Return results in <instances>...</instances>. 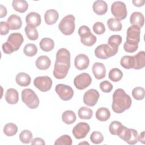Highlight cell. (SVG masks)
I'll use <instances>...</instances> for the list:
<instances>
[{"label":"cell","instance_id":"obj_41","mask_svg":"<svg viewBox=\"0 0 145 145\" xmlns=\"http://www.w3.org/2000/svg\"><path fill=\"white\" fill-rule=\"evenodd\" d=\"M72 141L69 135H63L58 138L54 142L55 145H71Z\"/></svg>","mask_w":145,"mask_h":145},{"label":"cell","instance_id":"obj_36","mask_svg":"<svg viewBox=\"0 0 145 145\" xmlns=\"http://www.w3.org/2000/svg\"><path fill=\"white\" fill-rule=\"evenodd\" d=\"M123 76V73L121 70L118 68L111 69L109 72L108 77L113 82H117L120 81Z\"/></svg>","mask_w":145,"mask_h":145},{"label":"cell","instance_id":"obj_13","mask_svg":"<svg viewBox=\"0 0 145 145\" xmlns=\"http://www.w3.org/2000/svg\"><path fill=\"white\" fill-rule=\"evenodd\" d=\"M92 82V78L86 72L80 74L74 79V84L75 87L80 90L84 89L88 87Z\"/></svg>","mask_w":145,"mask_h":145},{"label":"cell","instance_id":"obj_25","mask_svg":"<svg viewBox=\"0 0 145 145\" xmlns=\"http://www.w3.org/2000/svg\"><path fill=\"white\" fill-rule=\"evenodd\" d=\"M16 83L21 87H27L31 83V79L30 76L25 72H19L15 77Z\"/></svg>","mask_w":145,"mask_h":145},{"label":"cell","instance_id":"obj_47","mask_svg":"<svg viewBox=\"0 0 145 145\" xmlns=\"http://www.w3.org/2000/svg\"><path fill=\"white\" fill-rule=\"evenodd\" d=\"M32 144H40V145H45V143L44 140L41 138H36L33 139L31 142Z\"/></svg>","mask_w":145,"mask_h":145},{"label":"cell","instance_id":"obj_12","mask_svg":"<svg viewBox=\"0 0 145 145\" xmlns=\"http://www.w3.org/2000/svg\"><path fill=\"white\" fill-rule=\"evenodd\" d=\"M55 90L59 97L64 101L70 100L74 95L72 88L70 86L63 84H57L56 86Z\"/></svg>","mask_w":145,"mask_h":145},{"label":"cell","instance_id":"obj_37","mask_svg":"<svg viewBox=\"0 0 145 145\" xmlns=\"http://www.w3.org/2000/svg\"><path fill=\"white\" fill-rule=\"evenodd\" d=\"M3 131L6 135L12 137L16 134L18 131V127L15 123H8L5 125Z\"/></svg>","mask_w":145,"mask_h":145},{"label":"cell","instance_id":"obj_21","mask_svg":"<svg viewBox=\"0 0 145 145\" xmlns=\"http://www.w3.org/2000/svg\"><path fill=\"white\" fill-rule=\"evenodd\" d=\"M59 18L58 12L54 9L47 10L44 15L45 23L48 25H52L56 23Z\"/></svg>","mask_w":145,"mask_h":145},{"label":"cell","instance_id":"obj_5","mask_svg":"<svg viewBox=\"0 0 145 145\" xmlns=\"http://www.w3.org/2000/svg\"><path fill=\"white\" fill-rule=\"evenodd\" d=\"M22 101L29 108L35 109L39 105L40 101L35 92L30 88H26L22 91Z\"/></svg>","mask_w":145,"mask_h":145},{"label":"cell","instance_id":"obj_40","mask_svg":"<svg viewBox=\"0 0 145 145\" xmlns=\"http://www.w3.org/2000/svg\"><path fill=\"white\" fill-rule=\"evenodd\" d=\"M32 134L28 130H23L19 134V139L23 143H29L32 140Z\"/></svg>","mask_w":145,"mask_h":145},{"label":"cell","instance_id":"obj_9","mask_svg":"<svg viewBox=\"0 0 145 145\" xmlns=\"http://www.w3.org/2000/svg\"><path fill=\"white\" fill-rule=\"evenodd\" d=\"M111 12L116 19L120 21L125 19L127 15L126 5L121 1H116L112 4Z\"/></svg>","mask_w":145,"mask_h":145},{"label":"cell","instance_id":"obj_33","mask_svg":"<svg viewBox=\"0 0 145 145\" xmlns=\"http://www.w3.org/2000/svg\"><path fill=\"white\" fill-rule=\"evenodd\" d=\"M122 37L119 35H114L110 36L108 40V44L113 49L118 50V46L122 42Z\"/></svg>","mask_w":145,"mask_h":145},{"label":"cell","instance_id":"obj_39","mask_svg":"<svg viewBox=\"0 0 145 145\" xmlns=\"http://www.w3.org/2000/svg\"><path fill=\"white\" fill-rule=\"evenodd\" d=\"M24 54L28 57H32L36 54L37 53V48L34 44L29 43L25 45L23 49Z\"/></svg>","mask_w":145,"mask_h":145},{"label":"cell","instance_id":"obj_44","mask_svg":"<svg viewBox=\"0 0 145 145\" xmlns=\"http://www.w3.org/2000/svg\"><path fill=\"white\" fill-rule=\"evenodd\" d=\"M93 31L97 35H102L105 31V27L103 23L97 22L93 24Z\"/></svg>","mask_w":145,"mask_h":145},{"label":"cell","instance_id":"obj_31","mask_svg":"<svg viewBox=\"0 0 145 145\" xmlns=\"http://www.w3.org/2000/svg\"><path fill=\"white\" fill-rule=\"evenodd\" d=\"M76 115L72 110H66L62 114V120L66 124L70 125L76 121Z\"/></svg>","mask_w":145,"mask_h":145},{"label":"cell","instance_id":"obj_46","mask_svg":"<svg viewBox=\"0 0 145 145\" xmlns=\"http://www.w3.org/2000/svg\"><path fill=\"white\" fill-rule=\"evenodd\" d=\"M10 27L7 22H0V33L1 35H7L10 30Z\"/></svg>","mask_w":145,"mask_h":145},{"label":"cell","instance_id":"obj_23","mask_svg":"<svg viewBox=\"0 0 145 145\" xmlns=\"http://www.w3.org/2000/svg\"><path fill=\"white\" fill-rule=\"evenodd\" d=\"M50 65L51 61L46 56H41L36 61V66L39 70H46L50 67Z\"/></svg>","mask_w":145,"mask_h":145},{"label":"cell","instance_id":"obj_38","mask_svg":"<svg viewBox=\"0 0 145 145\" xmlns=\"http://www.w3.org/2000/svg\"><path fill=\"white\" fill-rule=\"evenodd\" d=\"M25 33L27 37L31 40H36L39 37V33L36 28L26 25L24 28Z\"/></svg>","mask_w":145,"mask_h":145},{"label":"cell","instance_id":"obj_20","mask_svg":"<svg viewBox=\"0 0 145 145\" xmlns=\"http://www.w3.org/2000/svg\"><path fill=\"white\" fill-rule=\"evenodd\" d=\"M92 7L95 14L99 15H104L108 11L107 3L102 0H97L94 2Z\"/></svg>","mask_w":145,"mask_h":145},{"label":"cell","instance_id":"obj_14","mask_svg":"<svg viewBox=\"0 0 145 145\" xmlns=\"http://www.w3.org/2000/svg\"><path fill=\"white\" fill-rule=\"evenodd\" d=\"M90 130L89 125L86 122H79L72 129V134L76 139H82L86 137Z\"/></svg>","mask_w":145,"mask_h":145},{"label":"cell","instance_id":"obj_2","mask_svg":"<svg viewBox=\"0 0 145 145\" xmlns=\"http://www.w3.org/2000/svg\"><path fill=\"white\" fill-rule=\"evenodd\" d=\"M112 108L116 113H122L129 109L131 105L132 100L129 95L122 88L116 89L113 94Z\"/></svg>","mask_w":145,"mask_h":145},{"label":"cell","instance_id":"obj_7","mask_svg":"<svg viewBox=\"0 0 145 145\" xmlns=\"http://www.w3.org/2000/svg\"><path fill=\"white\" fill-rule=\"evenodd\" d=\"M78 34L80 37L81 42L85 46H92L96 42V37L92 33L87 25H82L78 29Z\"/></svg>","mask_w":145,"mask_h":145},{"label":"cell","instance_id":"obj_32","mask_svg":"<svg viewBox=\"0 0 145 145\" xmlns=\"http://www.w3.org/2000/svg\"><path fill=\"white\" fill-rule=\"evenodd\" d=\"M124 126L117 121H114L111 122L109 125V130L110 133L114 135H119L121 133Z\"/></svg>","mask_w":145,"mask_h":145},{"label":"cell","instance_id":"obj_26","mask_svg":"<svg viewBox=\"0 0 145 145\" xmlns=\"http://www.w3.org/2000/svg\"><path fill=\"white\" fill-rule=\"evenodd\" d=\"M14 9L20 13L25 12L28 8V4L25 0H14L12 2Z\"/></svg>","mask_w":145,"mask_h":145},{"label":"cell","instance_id":"obj_4","mask_svg":"<svg viewBox=\"0 0 145 145\" xmlns=\"http://www.w3.org/2000/svg\"><path fill=\"white\" fill-rule=\"evenodd\" d=\"M24 39L20 33H12L10 34L6 42L2 44L3 52L10 54L14 52L17 51L23 42Z\"/></svg>","mask_w":145,"mask_h":145},{"label":"cell","instance_id":"obj_22","mask_svg":"<svg viewBox=\"0 0 145 145\" xmlns=\"http://www.w3.org/2000/svg\"><path fill=\"white\" fill-rule=\"evenodd\" d=\"M5 100L9 104H15L19 100V93L14 88L8 89L5 93Z\"/></svg>","mask_w":145,"mask_h":145},{"label":"cell","instance_id":"obj_19","mask_svg":"<svg viewBox=\"0 0 145 145\" xmlns=\"http://www.w3.org/2000/svg\"><path fill=\"white\" fill-rule=\"evenodd\" d=\"M7 23L11 30L19 29L22 25V21L20 17L16 14L11 15L7 20Z\"/></svg>","mask_w":145,"mask_h":145},{"label":"cell","instance_id":"obj_42","mask_svg":"<svg viewBox=\"0 0 145 145\" xmlns=\"http://www.w3.org/2000/svg\"><path fill=\"white\" fill-rule=\"evenodd\" d=\"M132 96L137 100H141L144 97V89L143 87H137L132 91Z\"/></svg>","mask_w":145,"mask_h":145},{"label":"cell","instance_id":"obj_34","mask_svg":"<svg viewBox=\"0 0 145 145\" xmlns=\"http://www.w3.org/2000/svg\"><path fill=\"white\" fill-rule=\"evenodd\" d=\"M107 25L112 31H120L122 29V25L121 22L116 18H110L107 20Z\"/></svg>","mask_w":145,"mask_h":145},{"label":"cell","instance_id":"obj_10","mask_svg":"<svg viewBox=\"0 0 145 145\" xmlns=\"http://www.w3.org/2000/svg\"><path fill=\"white\" fill-rule=\"evenodd\" d=\"M118 137L129 144H135L138 142V134L137 130L129 129L124 126Z\"/></svg>","mask_w":145,"mask_h":145},{"label":"cell","instance_id":"obj_48","mask_svg":"<svg viewBox=\"0 0 145 145\" xmlns=\"http://www.w3.org/2000/svg\"><path fill=\"white\" fill-rule=\"evenodd\" d=\"M7 15V10L6 7L0 5V18H2Z\"/></svg>","mask_w":145,"mask_h":145},{"label":"cell","instance_id":"obj_49","mask_svg":"<svg viewBox=\"0 0 145 145\" xmlns=\"http://www.w3.org/2000/svg\"><path fill=\"white\" fill-rule=\"evenodd\" d=\"M133 5L137 7H141L144 5L145 1L143 0H133L132 1Z\"/></svg>","mask_w":145,"mask_h":145},{"label":"cell","instance_id":"obj_43","mask_svg":"<svg viewBox=\"0 0 145 145\" xmlns=\"http://www.w3.org/2000/svg\"><path fill=\"white\" fill-rule=\"evenodd\" d=\"M90 139L94 144H100L103 141L104 137L100 132L96 131L91 134Z\"/></svg>","mask_w":145,"mask_h":145},{"label":"cell","instance_id":"obj_17","mask_svg":"<svg viewBox=\"0 0 145 145\" xmlns=\"http://www.w3.org/2000/svg\"><path fill=\"white\" fill-rule=\"evenodd\" d=\"M25 22L27 25L36 28L41 24V16L37 12H31L27 15L25 17Z\"/></svg>","mask_w":145,"mask_h":145},{"label":"cell","instance_id":"obj_11","mask_svg":"<svg viewBox=\"0 0 145 145\" xmlns=\"http://www.w3.org/2000/svg\"><path fill=\"white\" fill-rule=\"evenodd\" d=\"M52 80L48 76L36 77L33 80V84L41 92H46L50 89Z\"/></svg>","mask_w":145,"mask_h":145},{"label":"cell","instance_id":"obj_6","mask_svg":"<svg viewBox=\"0 0 145 145\" xmlns=\"http://www.w3.org/2000/svg\"><path fill=\"white\" fill-rule=\"evenodd\" d=\"M75 18L72 15L65 16L58 25L60 31L65 35H71L75 30Z\"/></svg>","mask_w":145,"mask_h":145},{"label":"cell","instance_id":"obj_35","mask_svg":"<svg viewBox=\"0 0 145 145\" xmlns=\"http://www.w3.org/2000/svg\"><path fill=\"white\" fill-rule=\"evenodd\" d=\"M78 116L80 119L89 120L93 115L92 110L86 106H82L79 108L78 112Z\"/></svg>","mask_w":145,"mask_h":145},{"label":"cell","instance_id":"obj_30","mask_svg":"<svg viewBox=\"0 0 145 145\" xmlns=\"http://www.w3.org/2000/svg\"><path fill=\"white\" fill-rule=\"evenodd\" d=\"M121 66L126 69H134L135 67V59L134 56H125L122 57L120 61Z\"/></svg>","mask_w":145,"mask_h":145},{"label":"cell","instance_id":"obj_3","mask_svg":"<svg viewBox=\"0 0 145 145\" xmlns=\"http://www.w3.org/2000/svg\"><path fill=\"white\" fill-rule=\"evenodd\" d=\"M140 28L135 25L129 27L127 30L126 41L123 44V49L127 53H134L138 48L140 41Z\"/></svg>","mask_w":145,"mask_h":145},{"label":"cell","instance_id":"obj_45","mask_svg":"<svg viewBox=\"0 0 145 145\" xmlns=\"http://www.w3.org/2000/svg\"><path fill=\"white\" fill-rule=\"evenodd\" d=\"M100 88L101 90L105 93L110 92L113 89V85L108 80H105L100 83Z\"/></svg>","mask_w":145,"mask_h":145},{"label":"cell","instance_id":"obj_16","mask_svg":"<svg viewBox=\"0 0 145 145\" xmlns=\"http://www.w3.org/2000/svg\"><path fill=\"white\" fill-rule=\"evenodd\" d=\"M89 64V59L88 57L84 54H79L76 56L74 59V65L75 67L82 70L86 69Z\"/></svg>","mask_w":145,"mask_h":145},{"label":"cell","instance_id":"obj_29","mask_svg":"<svg viewBox=\"0 0 145 145\" xmlns=\"http://www.w3.org/2000/svg\"><path fill=\"white\" fill-rule=\"evenodd\" d=\"M96 118L100 121H106L110 117L109 110L104 107L99 108L96 112Z\"/></svg>","mask_w":145,"mask_h":145},{"label":"cell","instance_id":"obj_27","mask_svg":"<svg viewBox=\"0 0 145 145\" xmlns=\"http://www.w3.org/2000/svg\"><path fill=\"white\" fill-rule=\"evenodd\" d=\"M135 59V67L134 69H141L145 66V53L144 51L138 52L134 56Z\"/></svg>","mask_w":145,"mask_h":145},{"label":"cell","instance_id":"obj_51","mask_svg":"<svg viewBox=\"0 0 145 145\" xmlns=\"http://www.w3.org/2000/svg\"><path fill=\"white\" fill-rule=\"evenodd\" d=\"M84 143H86V144H89V143H87V142H82V143H79V144H84Z\"/></svg>","mask_w":145,"mask_h":145},{"label":"cell","instance_id":"obj_28","mask_svg":"<svg viewBox=\"0 0 145 145\" xmlns=\"http://www.w3.org/2000/svg\"><path fill=\"white\" fill-rule=\"evenodd\" d=\"M41 49L44 52H49L53 50L54 47V41L49 37L43 38L39 43Z\"/></svg>","mask_w":145,"mask_h":145},{"label":"cell","instance_id":"obj_15","mask_svg":"<svg viewBox=\"0 0 145 145\" xmlns=\"http://www.w3.org/2000/svg\"><path fill=\"white\" fill-rule=\"evenodd\" d=\"M99 96V93L96 89H89L83 95V102L87 106H93L97 103Z\"/></svg>","mask_w":145,"mask_h":145},{"label":"cell","instance_id":"obj_50","mask_svg":"<svg viewBox=\"0 0 145 145\" xmlns=\"http://www.w3.org/2000/svg\"><path fill=\"white\" fill-rule=\"evenodd\" d=\"M144 131H142L139 135H138V141L142 143H144Z\"/></svg>","mask_w":145,"mask_h":145},{"label":"cell","instance_id":"obj_8","mask_svg":"<svg viewBox=\"0 0 145 145\" xmlns=\"http://www.w3.org/2000/svg\"><path fill=\"white\" fill-rule=\"evenodd\" d=\"M117 50L111 48L108 44H103L99 45L95 50V55L96 57L102 59H107L117 54Z\"/></svg>","mask_w":145,"mask_h":145},{"label":"cell","instance_id":"obj_18","mask_svg":"<svg viewBox=\"0 0 145 145\" xmlns=\"http://www.w3.org/2000/svg\"><path fill=\"white\" fill-rule=\"evenodd\" d=\"M92 72L97 79H101L105 76L106 69L104 65L100 62H96L92 66Z\"/></svg>","mask_w":145,"mask_h":145},{"label":"cell","instance_id":"obj_24","mask_svg":"<svg viewBox=\"0 0 145 145\" xmlns=\"http://www.w3.org/2000/svg\"><path fill=\"white\" fill-rule=\"evenodd\" d=\"M130 22L133 25H135L141 28L143 26L144 19L143 15L140 12H134L130 18Z\"/></svg>","mask_w":145,"mask_h":145},{"label":"cell","instance_id":"obj_1","mask_svg":"<svg viewBox=\"0 0 145 145\" xmlns=\"http://www.w3.org/2000/svg\"><path fill=\"white\" fill-rule=\"evenodd\" d=\"M70 67V53L66 48L59 49L56 53L53 75L58 79L66 77Z\"/></svg>","mask_w":145,"mask_h":145}]
</instances>
